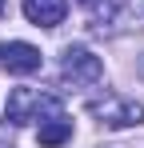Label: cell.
Segmentation results:
<instances>
[{"label": "cell", "mask_w": 144, "mask_h": 148, "mask_svg": "<svg viewBox=\"0 0 144 148\" xmlns=\"http://www.w3.org/2000/svg\"><path fill=\"white\" fill-rule=\"evenodd\" d=\"M20 8L36 28H56V24H64V16H68V0H24Z\"/></svg>", "instance_id": "5"}, {"label": "cell", "mask_w": 144, "mask_h": 148, "mask_svg": "<svg viewBox=\"0 0 144 148\" xmlns=\"http://www.w3.org/2000/svg\"><path fill=\"white\" fill-rule=\"evenodd\" d=\"M60 76L68 80L72 88H88V84H100V80H104V64H100V56H92L88 48L72 44V48H64Z\"/></svg>", "instance_id": "3"}, {"label": "cell", "mask_w": 144, "mask_h": 148, "mask_svg": "<svg viewBox=\"0 0 144 148\" xmlns=\"http://www.w3.org/2000/svg\"><path fill=\"white\" fill-rule=\"evenodd\" d=\"M140 72H144V64H140Z\"/></svg>", "instance_id": "9"}, {"label": "cell", "mask_w": 144, "mask_h": 148, "mask_svg": "<svg viewBox=\"0 0 144 148\" xmlns=\"http://www.w3.org/2000/svg\"><path fill=\"white\" fill-rule=\"evenodd\" d=\"M40 144L44 148H60L64 140H72V120L60 112V116H48V120H40Z\"/></svg>", "instance_id": "6"}, {"label": "cell", "mask_w": 144, "mask_h": 148, "mask_svg": "<svg viewBox=\"0 0 144 148\" xmlns=\"http://www.w3.org/2000/svg\"><path fill=\"white\" fill-rule=\"evenodd\" d=\"M84 8H88V16H92V24H108V20H116V12L124 8V0H80Z\"/></svg>", "instance_id": "7"}, {"label": "cell", "mask_w": 144, "mask_h": 148, "mask_svg": "<svg viewBox=\"0 0 144 148\" xmlns=\"http://www.w3.org/2000/svg\"><path fill=\"white\" fill-rule=\"evenodd\" d=\"M88 108H92V116H100V124L112 128V132H116V128H132V124L144 120V104H140V100L116 96V92L104 96V100H92Z\"/></svg>", "instance_id": "2"}, {"label": "cell", "mask_w": 144, "mask_h": 148, "mask_svg": "<svg viewBox=\"0 0 144 148\" xmlns=\"http://www.w3.org/2000/svg\"><path fill=\"white\" fill-rule=\"evenodd\" d=\"M60 100L44 96V92H32V88H12L8 104H4V120L8 124H28V120H48V116H60Z\"/></svg>", "instance_id": "1"}, {"label": "cell", "mask_w": 144, "mask_h": 148, "mask_svg": "<svg viewBox=\"0 0 144 148\" xmlns=\"http://www.w3.org/2000/svg\"><path fill=\"white\" fill-rule=\"evenodd\" d=\"M0 64L8 68V72H40V64H44V56H40V48H32V44H24V40H0Z\"/></svg>", "instance_id": "4"}, {"label": "cell", "mask_w": 144, "mask_h": 148, "mask_svg": "<svg viewBox=\"0 0 144 148\" xmlns=\"http://www.w3.org/2000/svg\"><path fill=\"white\" fill-rule=\"evenodd\" d=\"M0 16H4V0H0Z\"/></svg>", "instance_id": "8"}]
</instances>
